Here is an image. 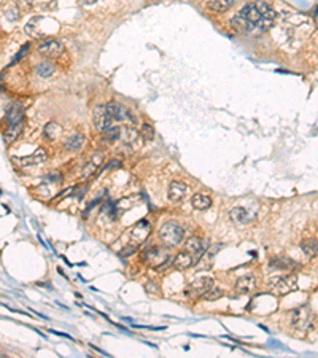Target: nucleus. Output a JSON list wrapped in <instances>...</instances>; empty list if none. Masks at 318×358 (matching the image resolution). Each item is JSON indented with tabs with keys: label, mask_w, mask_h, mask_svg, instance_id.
Listing matches in <instances>:
<instances>
[{
	"label": "nucleus",
	"mask_w": 318,
	"mask_h": 358,
	"mask_svg": "<svg viewBox=\"0 0 318 358\" xmlns=\"http://www.w3.org/2000/svg\"><path fill=\"white\" fill-rule=\"evenodd\" d=\"M27 49H29V43H25L24 47L21 48V51H19V53H18V54H16L15 57H13V61H11V66H13V64H16V62H18L19 59H21V57H23V56L25 54V51H27Z\"/></svg>",
	"instance_id": "obj_33"
},
{
	"label": "nucleus",
	"mask_w": 318,
	"mask_h": 358,
	"mask_svg": "<svg viewBox=\"0 0 318 358\" xmlns=\"http://www.w3.org/2000/svg\"><path fill=\"white\" fill-rule=\"evenodd\" d=\"M112 121H113V117L108 112L107 105H97L94 108L92 112V123H94V127L97 129L99 132H104L107 127L112 126Z\"/></svg>",
	"instance_id": "obj_5"
},
{
	"label": "nucleus",
	"mask_w": 318,
	"mask_h": 358,
	"mask_svg": "<svg viewBox=\"0 0 318 358\" xmlns=\"http://www.w3.org/2000/svg\"><path fill=\"white\" fill-rule=\"evenodd\" d=\"M314 322H315V314L307 308V306H302V308H297L290 312V325L293 330L297 331V333H305V331H309L314 327Z\"/></svg>",
	"instance_id": "obj_2"
},
{
	"label": "nucleus",
	"mask_w": 318,
	"mask_h": 358,
	"mask_svg": "<svg viewBox=\"0 0 318 358\" xmlns=\"http://www.w3.org/2000/svg\"><path fill=\"white\" fill-rule=\"evenodd\" d=\"M46 150H43V148H38L34 155H30V156H23V158H13L11 159V163L13 164H16L18 167H32V166H38V164H42L46 161Z\"/></svg>",
	"instance_id": "obj_6"
},
{
	"label": "nucleus",
	"mask_w": 318,
	"mask_h": 358,
	"mask_svg": "<svg viewBox=\"0 0 318 358\" xmlns=\"http://www.w3.org/2000/svg\"><path fill=\"white\" fill-rule=\"evenodd\" d=\"M151 233V225L146 220H140L136 226L132 228L131 231V239L136 242V244H142L146 240V238Z\"/></svg>",
	"instance_id": "obj_9"
},
{
	"label": "nucleus",
	"mask_w": 318,
	"mask_h": 358,
	"mask_svg": "<svg viewBox=\"0 0 318 358\" xmlns=\"http://www.w3.org/2000/svg\"><path fill=\"white\" fill-rule=\"evenodd\" d=\"M254 286H256V280L251 276V274H248V276H244L237 280V284H235V290L242 295H247V293H251L254 290Z\"/></svg>",
	"instance_id": "obj_13"
},
{
	"label": "nucleus",
	"mask_w": 318,
	"mask_h": 358,
	"mask_svg": "<svg viewBox=\"0 0 318 358\" xmlns=\"http://www.w3.org/2000/svg\"><path fill=\"white\" fill-rule=\"evenodd\" d=\"M102 214L110 216V220L116 218V207H114V204L112 201H107L104 206H102Z\"/></svg>",
	"instance_id": "obj_31"
},
{
	"label": "nucleus",
	"mask_w": 318,
	"mask_h": 358,
	"mask_svg": "<svg viewBox=\"0 0 318 358\" xmlns=\"http://www.w3.org/2000/svg\"><path fill=\"white\" fill-rule=\"evenodd\" d=\"M302 252L307 255V257H317L318 255V242L317 239H305L301 244Z\"/></svg>",
	"instance_id": "obj_25"
},
{
	"label": "nucleus",
	"mask_w": 318,
	"mask_h": 358,
	"mask_svg": "<svg viewBox=\"0 0 318 358\" xmlns=\"http://www.w3.org/2000/svg\"><path fill=\"white\" fill-rule=\"evenodd\" d=\"M102 161H104V155H102L100 151H97L95 155L91 158V161L86 163L85 166H83V170H81V175L83 177H91L95 170L99 169V166L102 164Z\"/></svg>",
	"instance_id": "obj_14"
},
{
	"label": "nucleus",
	"mask_w": 318,
	"mask_h": 358,
	"mask_svg": "<svg viewBox=\"0 0 318 358\" xmlns=\"http://www.w3.org/2000/svg\"><path fill=\"white\" fill-rule=\"evenodd\" d=\"M95 2H97V0H81V3H85V5H92Z\"/></svg>",
	"instance_id": "obj_35"
},
{
	"label": "nucleus",
	"mask_w": 318,
	"mask_h": 358,
	"mask_svg": "<svg viewBox=\"0 0 318 358\" xmlns=\"http://www.w3.org/2000/svg\"><path fill=\"white\" fill-rule=\"evenodd\" d=\"M223 295V291L220 290V288H213V286H212V288H210L208 291H205V293H204V298H205L207 299V301H213V299H218L220 296Z\"/></svg>",
	"instance_id": "obj_32"
},
{
	"label": "nucleus",
	"mask_w": 318,
	"mask_h": 358,
	"mask_svg": "<svg viewBox=\"0 0 318 358\" xmlns=\"http://www.w3.org/2000/svg\"><path fill=\"white\" fill-rule=\"evenodd\" d=\"M183 236H184V229L178 225L177 221H167L164 223L159 229V238L164 242V244L167 245H172L175 247L178 245L180 242L183 240Z\"/></svg>",
	"instance_id": "obj_3"
},
{
	"label": "nucleus",
	"mask_w": 318,
	"mask_h": 358,
	"mask_svg": "<svg viewBox=\"0 0 318 358\" xmlns=\"http://www.w3.org/2000/svg\"><path fill=\"white\" fill-rule=\"evenodd\" d=\"M61 132H62L61 126L57 124V123H53V121H51V123H48L46 126H45V129H43V136L46 137L48 140H56L57 137L61 136Z\"/></svg>",
	"instance_id": "obj_24"
},
{
	"label": "nucleus",
	"mask_w": 318,
	"mask_h": 358,
	"mask_svg": "<svg viewBox=\"0 0 318 358\" xmlns=\"http://www.w3.org/2000/svg\"><path fill=\"white\" fill-rule=\"evenodd\" d=\"M271 267H272V269L285 271V269H293V267H297V263H296V261L290 260V258H286V257H278V258L271 261Z\"/></svg>",
	"instance_id": "obj_20"
},
{
	"label": "nucleus",
	"mask_w": 318,
	"mask_h": 358,
	"mask_svg": "<svg viewBox=\"0 0 318 358\" xmlns=\"http://www.w3.org/2000/svg\"><path fill=\"white\" fill-rule=\"evenodd\" d=\"M273 282H269L272 291L278 296H285L288 293L295 291L297 288V279L296 276H285V277H277L272 279Z\"/></svg>",
	"instance_id": "obj_4"
},
{
	"label": "nucleus",
	"mask_w": 318,
	"mask_h": 358,
	"mask_svg": "<svg viewBox=\"0 0 318 358\" xmlns=\"http://www.w3.org/2000/svg\"><path fill=\"white\" fill-rule=\"evenodd\" d=\"M193 263H194V258L193 255H189V252H180L174 260V266L180 271L188 269V267L193 266Z\"/></svg>",
	"instance_id": "obj_17"
},
{
	"label": "nucleus",
	"mask_w": 318,
	"mask_h": 358,
	"mask_svg": "<svg viewBox=\"0 0 318 358\" xmlns=\"http://www.w3.org/2000/svg\"><path fill=\"white\" fill-rule=\"evenodd\" d=\"M213 286V279L212 277H199L194 279L191 282V288L194 290V293H199V295H204L205 291H208Z\"/></svg>",
	"instance_id": "obj_15"
},
{
	"label": "nucleus",
	"mask_w": 318,
	"mask_h": 358,
	"mask_svg": "<svg viewBox=\"0 0 318 358\" xmlns=\"http://www.w3.org/2000/svg\"><path fill=\"white\" fill-rule=\"evenodd\" d=\"M121 136V127L116 126H110L104 131V139L108 140V142H113V140H118Z\"/></svg>",
	"instance_id": "obj_28"
},
{
	"label": "nucleus",
	"mask_w": 318,
	"mask_h": 358,
	"mask_svg": "<svg viewBox=\"0 0 318 358\" xmlns=\"http://www.w3.org/2000/svg\"><path fill=\"white\" fill-rule=\"evenodd\" d=\"M235 2L237 0H208L207 6L215 13H223V11H227Z\"/></svg>",
	"instance_id": "obj_18"
},
{
	"label": "nucleus",
	"mask_w": 318,
	"mask_h": 358,
	"mask_svg": "<svg viewBox=\"0 0 318 358\" xmlns=\"http://www.w3.org/2000/svg\"><path fill=\"white\" fill-rule=\"evenodd\" d=\"M24 123V110L21 104H13L11 108L6 113V124H19Z\"/></svg>",
	"instance_id": "obj_12"
},
{
	"label": "nucleus",
	"mask_w": 318,
	"mask_h": 358,
	"mask_svg": "<svg viewBox=\"0 0 318 358\" xmlns=\"http://www.w3.org/2000/svg\"><path fill=\"white\" fill-rule=\"evenodd\" d=\"M45 182H46V183H53V185H61L62 177H61V174H57V172H53V174H49V175L45 177ZM43 190H46V191H48V188H45L43 185H42V187H38V188H37V191H43Z\"/></svg>",
	"instance_id": "obj_29"
},
{
	"label": "nucleus",
	"mask_w": 318,
	"mask_h": 358,
	"mask_svg": "<svg viewBox=\"0 0 318 358\" xmlns=\"http://www.w3.org/2000/svg\"><path fill=\"white\" fill-rule=\"evenodd\" d=\"M191 204H193V207L197 210H207L212 206V199L205 194H194L193 199H191Z\"/></svg>",
	"instance_id": "obj_21"
},
{
	"label": "nucleus",
	"mask_w": 318,
	"mask_h": 358,
	"mask_svg": "<svg viewBox=\"0 0 318 358\" xmlns=\"http://www.w3.org/2000/svg\"><path fill=\"white\" fill-rule=\"evenodd\" d=\"M188 193V187L182 182H172L169 191H167V197L172 202H180L184 196Z\"/></svg>",
	"instance_id": "obj_11"
},
{
	"label": "nucleus",
	"mask_w": 318,
	"mask_h": 358,
	"mask_svg": "<svg viewBox=\"0 0 318 358\" xmlns=\"http://www.w3.org/2000/svg\"><path fill=\"white\" fill-rule=\"evenodd\" d=\"M277 13L269 3L266 2H253L245 5L237 15L231 19V25L237 32H248V34H263L269 30L273 21H275Z\"/></svg>",
	"instance_id": "obj_1"
},
{
	"label": "nucleus",
	"mask_w": 318,
	"mask_h": 358,
	"mask_svg": "<svg viewBox=\"0 0 318 358\" xmlns=\"http://www.w3.org/2000/svg\"><path fill=\"white\" fill-rule=\"evenodd\" d=\"M143 258L155 266H162L165 261L169 260L167 252H164L162 248H159V247H151V248H148V250H145Z\"/></svg>",
	"instance_id": "obj_10"
},
{
	"label": "nucleus",
	"mask_w": 318,
	"mask_h": 358,
	"mask_svg": "<svg viewBox=\"0 0 318 358\" xmlns=\"http://www.w3.org/2000/svg\"><path fill=\"white\" fill-rule=\"evenodd\" d=\"M184 250L199 257V253H202V242L197 238H191V239H188L186 245H184Z\"/></svg>",
	"instance_id": "obj_27"
},
{
	"label": "nucleus",
	"mask_w": 318,
	"mask_h": 358,
	"mask_svg": "<svg viewBox=\"0 0 318 358\" xmlns=\"http://www.w3.org/2000/svg\"><path fill=\"white\" fill-rule=\"evenodd\" d=\"M138 132L134 129V127H121V136L119 139L123 140V143L126 145H132L137 140Z\"/></svg>",
	"instance_id": "obj_22"
},
{
	"label": "nucleus",
	"mask_w": 318,
	"mask_h": 358,
	"mask_svg": "<svg viewBox=\"0 0 318 358\" xmlns=\"http://www.w3.org/2000/svg\"><path fill=\"white\" fill-rule=\"evenodd\" d=\"M83 145H85V136H81V134H75V136L68 137L66 140L64 150L66 151H78V150H81Z\"/></svg>",
	"instance_id": "obj_19"
},
{
	"label": "nucleus",
	"mask_w": 318,
	"mask_h": 358,
	"mask_svg": "<svg viewBox=\"0 0 318 358\" xmlns=\"http://www.w3.org/2000/svg\"><path fill=\"white\" fill-rule=\"evenodd\" d=\"M107 108H108V112H110V115L113 117V119H118V121L129 119L131 123H136V121H137V118L134 117V115L127 110V108H124L123 105H119L118 102H114V100L108 102Z\"/></svg>",
	"instance_id": "obj_8"
},
{
	"label": "nucleus",
	"mask_w": 318,
	"mask_h": 358,
	"mask_svg": "<svg viewBox=\"0 0 318 358\" xmlns=\"http://www.w3.org/2000/svg\"><path fill=\"white\" fill-rule=\"evenodd\" d=\"M229 216L237 223H248V220H250V215H248L247 210L242 207H234L231 212H229Z\"/></svg>",
	"instance_id": "obj_26"
},
{
	"label": "nucleus",
	"mask_w": 318,
	"mask_h": 358,
	"mask_svg": "<svg viewBox=\"0 0 318 358\" xmlns=\"http://www.w3.org/2000/svg\"><path fill=\"white\" fill-rule=\"evenodd\" d=\"M54 64L49 61H43L37 66V75L42 76V78H49L51 75L54 73Z\"/></svg>",
	"instance_id": "obj_23"
},
{
	"label": "nucleus",
	"mask_w": 318,
	"mask_h": 358,
	"mask_svg": "<svg viewBox=\"0 0 318 358\" xmlns=\"http://www.w3.org/2000/svg\"><path fill=\"white\" fill-rule=\"evenodd\" d=\"M140 136H142L143 140H146V142L153 140V137H155V129H153V126L148 124V123H145L142 127H140Z\"/></svg>",
	"instance_id": "obj_30"
},
{
	"label": "nucleus",
	"mask_w": 318,
	"mask_h": 358,
	"mask_svg": "<svg viewBox=\"0 0 318 358\" xmlns=\"http://www.w3.org/2000/svg\"><path fill=\"white\" fill-rule=\"evenodd\" d=\"M64 53V45L59 40H46L38 47V54L45 57H57Z\"/></svg>",
	"instance_id": "obj_7"
},
{
	"label": "nucleus",
	"mask_w": 318,
	"mask_h": 358,
	"mask_svg": "<svg viewBox=\"0 0 318 358\" xmlns=\"http://www.w3.org/2000/svg\"><path fill=\"white\" fill-rule=\"evenodd\" d=\"M23 126H24V123H19V124H6V129L3 132L5 143H13V142H15V140L19 137V134L23 132Z\"/></svg>",
	"instance_id": "obj_16"
},
{
	"label": "nucleus",
	"mask_w": 318,
	"mask_h": 358,
	"mask_svg": "<svg viewBox=\"0 0 318 358\" xmlns=\"http://www.w3.org/2000/svg\"><path fill=\"white\" fill-rule=\"evenodd\" d=\"M134 253H136V247H124L123 250L119 252V257H131Z\"/></svg>",
	"instance_id": "obj_34"
},
{
	"label": "nucleus",
	"mask_w": 318,
	"mask_h": 358,
	"mask_svg": "<svg viewBox=\"0 0 318 358\" xmlns=\"http://www.w3.org/2000/svg\"><path fill=\"white\" fill-rule=\"evenodd\" d=\"M119 164H121L119 161H112L110 164H108V167H118Z\"/></svg>",
	"instance_id": "obj_36"
}]
</instances>
